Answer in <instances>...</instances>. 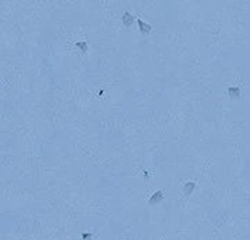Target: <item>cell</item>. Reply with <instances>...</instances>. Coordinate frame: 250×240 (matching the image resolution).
<instances>
[{
	"label": "cell",
	"mask_w": 250,
	"mask_h": 240,
	"mask_svg": "<svg viewBox=\"0 0 250 240\" xmlns=\"http://www.w3.org/2000/svg\"><path fill=\"white\" fill-rule=\"evenodd\" d=\"M164 199V193L161 192V190H157V192L154 193L153 196L150 197V200H149V204L150 205H153V204H157V203H160V201Z\"/></svg>",
	"instance_id": "obj_1"
},
{
	"label": "cell",
	"mask_w": 250,
	"mask_h": 240,
	"mask_svg": "<svg viewBox=\"0 0 250 240\" xmlns=\"http://www.w3.org/2000/svg\"><path fill=\"white\" fill-rule=\"evenodd\" d=\"M138 27H139V31L143 33H149L150 31H152V27H150L149 24L143 22L142 20H138Z\"/></svg>",
	"instance_id": "obj_2"
},
{
	"label": "cell",
	"mask_w": 250,
	"mask_h": 240,
	"mask_svg": "<svg viewBox=\"0 0 250 240\" xmlns=\"http://www.w3.org/2000/svg\"><path fill=\"white\" fill-rule=\"evenodd\" d=\"M195 188H196L195 182H188V183L183 186V193H185L186 196H190V194H192V192L195 190Z\"/></svg>",
	"instance_id": "obj_3"
},
{
	"label": "cell",
	"mask_w": 250,
	"mask_h": 240,
	"mask_svg": "<svg viewBox=\"0 0 250 240\" xmlns=\"http://www.w3.org/2000/svg\"><path fill=\"white\" fill-rule=\"evenodd\" d=\"M133 21V17L129 14V13H125L124 17H122V22H124L125 27H131V24H132Z\"/></svg>",
	"instance_id": "obj_4"
},
{
	"label": "cell",
	"mask_w": 250,
	"mask_h": 240,
	"mask_svg": "<svg viewBox=\"0 0 250 240\" xmlns=\"http://www.w3.org/2000/svg\"><path fill=\"white\" fill-rule=\"evenodd\" d=\"M228 93H229L231 96L238 97L239 95H240V89H239V88H229V89H228Z\"/></svg>",
	"instance_id": "obj_5"
},
{
	"label": "cell",
	"mask_w": 250,
	"mask_h": 240,
	"mask_svg": "<svg viewBox=\"0 0 250 240\" xmlns=\"http://www.w3.org/2000/svg\"><path fill=\"white\" fill-rule=\"evenodd\" d=\"M75 46L81 49V52H82V53H86V50H88V44L85 43V42H78V43L75 44Z\"/></svg>",
	"instance_id": "obj_6"
},
{
	"label": "cell",
	"mask_w": 250,
	"mask_h": 240,
	"mask_svg": "<svg viewBox=\"0 0 250 240\" xmlns=\"http://www.w3.org/2000/svg\"><path fill=\"white\" fill-rule=\"evenodd\" d=\"M92 239V233H82V240H90Z\"/></svg>",
	"instance_id": "obj_7"
}]
</instances>
